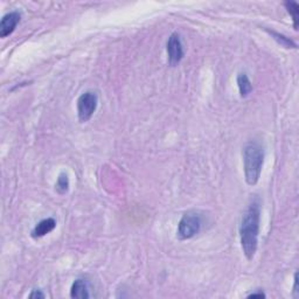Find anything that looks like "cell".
<instances>
[{"label":"cell","mask_w":299,"mask_h":299,"mask_svg":"<svg viewBox=\"0 0 299 299\" xmlns=\"http://www.w3.org/2000/svg\"><path fill=\"white\" fill-rule=\"evenodd\" d=\"M260 222L261 205L258 199H255L247 207L240 224L241 246L248 260H253L257 251Z\"/></svg>","instance_id":"obj_1"},{"label":"cell","mask_w":299,"mask_h":299,"mask_svg":"<svg viewBox=\"0 0 299 299\" xmlns=\"http://www.w3.org/2000/svg\"><path fill=\"white\" fill-rule=\"evenodd\" d=\"M55 188L60 194H64V193L68 192V189H69V179H68V175L66 173H61L59 175Z\"/></svg>","instance_id":"obj_12"},{"label":"cell","mask_w":299,"mask_h":299,"mask_svg":"<svg viewBox=\"0 0 299 299\" xmlns=\"http://www.w3.org/2000/svg\"><path fill=\"white\" fill-rule=\"evenodd\" d=\"M237 87H239L241 97L249 96L253 91V84H251L249 77L246 73H241L237 75Z\"/></svg>","instance_id":"obj_9"},{"label":"cell","mask_w":299,"mask_h":299,"mask_svg":"<svg viewBox=\"0 0 299 299\" xmlns=\"http://www.w3.org/2000/svg\"><path fill=\"white\" fill-rule=\"evenodd\" d=\"M70 297L77 299H87L90 297L89 290H88V284L84 280H76L71 285Z\"/></svg>","instance_id":"obj_8"},{"label":"cell","mask_w":299,"mask_h":299,"mask_svg":"<svg viewBox=\"0 0 299 299\" xmlns=\"http://www.w3.org/2000/svg\"><path fill=\"white\" fill-rule=\"evenodd\" d=\"M20 18H21V15L16 11L9 12L2 16L1 22H0V36L6 37L11 35L20 22Z\"/></svg>","instance_id":"obj_6"},{"label":"cell","mask_w":299,"mask_h":299,"mask_svg":"<svg viewBox=\"0 0 299 299\" xmlns=\"http://www.w3.org/2000/svg\"><path fill=\"white\" fill-rule=\"evenodd\" d=\"M267 32L269 33L270 35L273 36L278 43H280V45L284 46L285 48H296V47H297V45H296V43L292 41L290 37L285 36V35H283V34L275 32V30H267Z\"/></svg>","instance_id":"obj_10"},{"label":"cell","mask_w":299,"mask_h":299,"mask_svg":"<svg viewBox=\"0 0 299 299\" xmlns=\"http://www.w3.org/2000/svg\"><path fill=\"white\" fill-rule=\"evenodd\" d=\"M202 227V216L198 212L191 210L183 214L178 224V237L180 240H189L200 233Z\"/></svg>","instance_id":"obj_3"},{"label":"cell","mask_w":299,"mask_h":299,"mask_svg":"<svg viewBox=\"0 0 299 299\" xmlns=\"http://www.w3.org/2000/svg\"><path fill=\"white\" fill-rule=\"evenodd\" d=\"M285 7H287L288 12L290 13L294 20V27L295 29H298V18H299V6L296 1H287L285 2Z\"/></svg>","instance_id":"obj_11"},{"label":"cell","mask_w":299,"mask_h":299,"mask_svg":"<svg viewBox=\"0 0 299 299\" xmlns=\"http://www.w3.org/2000/svg\"><path fill=\"white\" fill-rule=\"evenodd\" d=\"M55 227H56V221L52 219V217H48V219L40 221V222L34 227V229L32 230V236L34 239L45 236L48 233L52 232V230H54Z\"/></svg>","instance_id":"obj_7"},{"label":"cell","mask_w":299,"mask_h":299,"mask_svg":"<svg viewBox=\"0 0 299 299\" xmlns=\"http://www.w3.org/2000/svg\"><path fill=\"white\" fill-rule=\"evenodd\" d=\"M294 292H295V297H298L299 296V290H298V274H295V284H294Z\"/></svg>","instance_id":"obj_14"},{"label":"cell","mask_w":299,"mask_h":299,"mask_svg":"<svg viewBox=\"0 0 299 299\" xmlns=\"http://www.w3.org/2000/svg\"><path fill=\"white\" fill-rule=\"evenodd\" d=\"M248 298H266V295L263 292H255V294L248 296Z\"/></svg>","instance_id":"obj_15"},{"label":"cell","mask_w":299,"mask_h":299,"mask_svg":"<svg viewBox=\"0 0 299 299\" xmlns=\"http://www.w3.org/2000/svg\"><path fill=\"white\" fill-rule=\"evenodd\" d=\"M28 297H29V298H33V299H37V298L43 299V298L46 297V296H45V294H42V292L40 291V290H33V291L29 294Z\"/></svg>","instance_id":"obj_13"},{"label":"cell","mask_w":299,"mask_h":299,"mask_svg":"<svg viewBox=\"0 0 299 299\" xmlns=\"http://www.w3.org/2000/svg\"><path fill=\"white\" fill-rule=\"evenodd\" d=\"M166 50H167L168 63L172 67L178 64L183 57V47L181 39L178 33H173L169 35L167 40V45H166Z\"/></svg>","instance_id":"obj_5"},{"label":"cell","mask_w":299,"mask_h":299,"mask_svg":"<svg viewBox=\"0 0 299 299\" xmlns=\"http://www.w3.org/2000/svg\"><path fill=\"white\" fill-rule=\"evenodd\" d=\"M98 97L94 91H86L77 100V115L81 123H86L93 117L97 109Z\"/></svg>","instance_id":"obj_4"},{"label":"cell","mask_w":299,"mask_h":299,"mask_svg":"<svg viewBox=\"0 0 299 299\" xmlns=\"http://www.w3.org/2000/svg\"><path fill=\"white\" fill-rule=\"evenodd\" d=\"M264 164V149L261 143L249 142L243 149L244 176L248 185H256Z\"/></svg>","instance_id":"obj_2"}]
</instances>
